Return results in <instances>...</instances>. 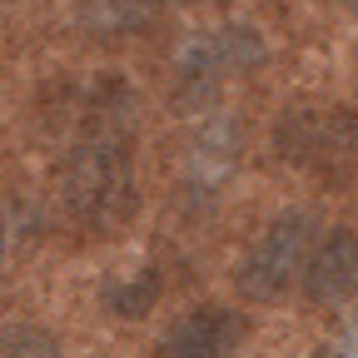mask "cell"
<instances>
[{
	"label": "cell",
	"mask_w": 358,
	"mask_h": 358,
	"mask_svg": "<svg viewBox=\"0 0 358 358\" xmlns=\"http://www.w3.org/2000/svg\"><path fill=\"white\" fill-rule=\"evenodd\" d=\"M60 204L80 229H120L140 204L134 179V134L120 124V110L100 105L95 120L60 159Z\"/></svg>",
	"instance_id": "obj_1"
},
{
	"label": "cell",
	"mask_w": 358,
	"mask_h": 358,
	"mask_svg": "<svg viewBox=\"0 0 358 358\" xmlns=\"http://www.w3.org/2000/svg\"><path fill=\"white\" fill-rule=\"evenodd\" d=\"M313 234H319V219L313 209H284L259 229V239L249 244V254L234 268V289L249 303H274L289 294L294 279H303V264L313 254Z\"/></svg>",
	"instance_id": "obj_2"
},
{
	"label": "cell",
	"mask_w": 358,
	"mask_h": 358,
	"mask_svg": "<svg viewBox=\"0 0 358 358\" xmlns=\"http://www.w3.org/2000/svg\"><path fill=\"white\" fill-rule=\"evenodd\" d=\"M279 155L308 174L348 185L358 179V110H294L279 120Z\"/></svg>",
	"instance_id": "obj_3"
},
{
	"label": "cell",
	"mask_w": 358,
	"mask_h": 358,
	"mask_svg": "<svg viewBox=\"0 0 358 358\" xmlns=\"http://www.w3.org/2000/svg\"><path fill=\"white\" fill-rule=\"evenodd\" d=\"M268 60V45L254 25H214L189 35V45L179 50V75L185 85H214V80H229V75H249Z\"/></svg>",
	"instance_id": "obj_4"
},
{
	"label": "cell",
	"mask_w": 358,
	"mask_h": 358,
	"mask_svg": "<svg viewBox=\"0 0 358 358\" xmlns=\"http://www.w3.org/2000/svg\"><path fill=\"white\" fill-rule=\"evenodd\" d=\"M239 159H244V129H239V120L234 115L199 120V129L189 134V145H185V189L194 199L219 194L234 179Z\"/></svg>",
	"instance_id": "obj_5"
},
{
	"label": "cell",
	"mask_w": 358,
	"mask_h": 358,
	"mask_svg": "<svg viewBox=\"0 0 358 358\" xmlns=\"http://www.w3.org/2000/svg\"><path fill=\"white\" fill-rule=\"evenodd\" d=\"M244 334H249L244 313L224 308V303H199V308L179 313V319L169 324L159 348L169 358H229L244 343Z\"/></svg>",
	"instance_id": "obj_6"
},
{
	"label": "cell",
	"mask_w": 358,
	"mask_h": 358,
	"mask_svg": "<svg viewBox=\"0 0 358 358\" xmlns=\"http://www.w3.org/2000/svg\"><path fill=\"white\" fill-rule=\"evenodd\" d=\"M303 294L319 308L348 303L358 294V234L353 229H334L329 239L313 244V254L303 264Z\"/></svg>",
	"instance_id": "obj_7"
},
{
	"label": "cell",
	"mask_w": 358,
	"mask_h": 358,
	"mask_svg": "<svg viewBox=\"0 0 358 358\" xmlns=\"http://www.w3.org/2000/svg\"><path fill=\"white\" fill-rule=\"evenodd\" d=\"M75 15H80L85 30H95V35L115 40V35L145 30V25L159 15V0H80Z\"/></svg>",
	"instance_id": "obj_8"
},
{
	"label": "cell",
	"mask_w": 358,
	"mask_h": 358,
	"mask_svg": "<svg viewBox=\"0 0 358 358\" xmlns=\"http://www.w3.org/2000/svg\"><path fill=\"white\" fill-rule=\"evenodd\" d=\"M159 274L155 268H134V274H120L105 284V308L115 313V319H145V313H155L159 303Z\"/></svg>",
	"instance_id": "obj_9"
},
{
	"label": "cell",
	"mask_w": 358,
	"mask_h": 358,
	"mask_svg": "<svg viewBox=\"0 0 358 358\" xmlns=\"http://www.w3.org/2000/svg\"><path fill=\"white\" fill-rule=\"evenodd\" d=\"M0 358H60V343L40 324H0Z\"/></svg>",
	"instance_id": "obj_10"
},
{
	"label": "cell",
	"mask_w": 358,
	"mask_h": 358,
	"mask_svg": "<svg viewBox=\"0 0 358 358\" xmlns=\"http://www.w3.org/2000/svg\"><path fill=\"white\" fill-rule=\"evenodd\" d=\"M308 358H358V313L334 334V338H324V343H313V353Z\"/></svg>",
	"instance_id": "obj_11"
},
{
	"label": "cell",
	"mask_w": 358,
	"mask_h": 358,
	"mask_svg": "<svg viewBox=\"0 0 358 358\" xmlns=\"http://www.w3.org/2000/svg\"><path fill=\"white\" fill-rule=\"evenodd\" d=\"M6 249H10V234H6V224H0V264H6Z\"/></svg>",
	"instance_id": "obj_12"
},
{
	"label": "cell",
	"mask_w": 358,
	"mask_h": 358,
	"mask_svg": "<svg viewBox=\"0 0 358 358\" xmlns=\"http://www.w3.org/2000/svg\"><path fill=\"white\" fill-rule=\"evenodd\" d=\"M343 6H348V15H353V20H358V0H343Z\"/></svg>",
	"instance_id": "obj_13"
},
{
	"label": "cell",
	"mask_w": 358,
	"mask_h": 358,
	"mask_svg": "<svg viewBox=\"0 0 358 358\" xmlns=\"http://www.w3.org/2000/svg\"><path fill=\"white\" fill-rule=\"evenodd\" d=\"M159 6H194V0H159Z\"/></svg>",
	"instance_id": "obj_14"
}]
</instances>
